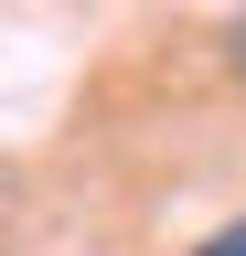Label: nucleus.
I'll return each instance as SVG.
<instances>
[{"instance_id": "nucleus-1", "label": "nucleus", "mask_w": 246, "mask_h": 256, "mask_svg": "<svg viewBox=\"0 0 246 256\" xmlns=\"http://www.w3.org/2000/svg\"><path fill=\"white\" fill-rule=\"evenodd\" d=\"M193 256H246V214H235V224H214V235H203Z\"/></svg>"}, {"instance_id": "nucleus-2", "label": "nucleus", "mask_w": 246, "mask_h": 256, "mask_svg": "<svg viewBox=\"0 0 246 256\" xmlns=\"http://www.w3.org/2000/svg\"><path fill=\"white\" fill-rule=\"evenodd\" d=\"M225 54H235V75H246V22H235V43H225Z\"/></svg>"}]
</instances>
